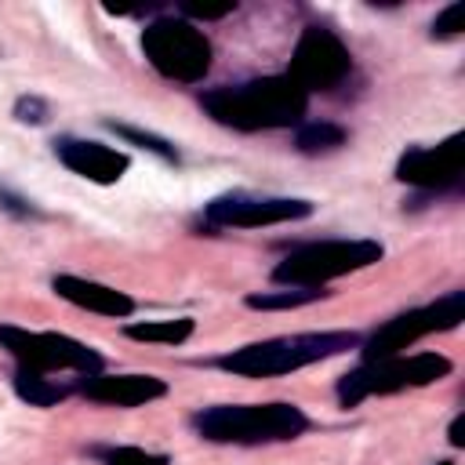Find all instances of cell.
<instances>
[{
	"instance_id": "6",
	"label": "cell",
	"mask_w": 465,
	"mask_h": 465,
	"mask_svg": "<svg viewBox=\"0 0 465 465\" xmlns=\"http://www.w3.org/2000/svg\"><path fill=\"white\" fill-rule=\"evenodd\" d=\"M142 54L145 62L174 84H200L211 69V40L203 36V29H196L189 18H153L142 29Z\"/></svg>"
},
{
	"instance_id": "2",
	"label": "cell",
	"mask_w": 465,
	"mask_h": 465,
	"mask_svg": "<svg viewBox=\"0 0 465 465\" xmlns=\"http://www.w3.org/2000/svg\"><path fill=\"white\" fill-rule=\"evenodd\" d=\"M193 429L211 443H283L309 432V418L302 407L287 400L272 403H218L193 414Z\"/></svg>"
},
{
	"instance_id": "21",
	"label": "cell",
	"mask_w": 465,
	"mask_h": 465,
	"mask_svg": "<svg viewBox=\"0 0 465 465\" xmlns=\"http://www.w3.org/2000/svg\"><path fill=\"white\" fill-rule=\"evenodd\" d=\"M11 116H15L18 124H33V127H40V124H47L51 105H47L40 94H22V98L15 102V109H11Z\"/></svg>"
},
{
	"instance_id": "4",
	"label": "cell",
	"mask_w": 465,
	"mask_h": 465,
	"mask_svg": "<svg viewBox=\"0 0 465 465\" xmlns=\"http://www.w3.org/2000/svg\"><path fill=\"white\" fill-rule=\"evenodd\" d=\"M385 247L378 240H312L302 247H291L276 269L272 283L283 287H323L327 280L349 276L356 269H367L381 262Z\"/></svg>"
},
{
	"instance_id": "17",
	"label": "cell",
	"mask_w": 465,
	"mask_h": 465,
	"mask_svg": "<svg viewBox=\"0 0 465 465\" xmlns=\"http://www.w3.org/2000/svg\"><path fill=\"white\" fill-rule=\"evenodd\" d=\"M345 138H349V131H345V127L327 124V120H309V124H298L294 145H298L302 153L316 156V153H334V149H341V145H345Z\"/></svg>"
},
{
	"instance_id": "13",
	"label": "cell",
	"mask_w": 465,
	"mask_h": 465,
	"mask_svg": "<svg viewBox=\"0 0 465 465\" xmlns=\"http://www.w3.org/2000/svg\"><path fill=\"white\" fill-rule=\"evenodd\" d=\"M80 396L91 403H109V407H142L160 396H167V381L156 374H80Z\"/></svg>"
},
{
	"instance_id": "26",
	"label": "cell",
	"mask_w": 465,
	"mask_h": 465,
	"mask_svg": "<svg viewBox=\"0 0 465 465\" xmlns=\"http://www.w3.org/2000/svg\"><path fill=\"white\" fill-rule=\"evenodd\" d=\"M436 465H454V461H436Z\"/></svg>"
},
{
	"instance_id": "8",
	"label": "cell",
	"mask_w": 465,
	"mask_h": 465,
	"mask_svg": "<svg viewBox=\"0 0 465 465\" xmlns=\"http://www.w3.org/2000/svg\"><path fill=\"white\" fill-rule=\"evenodd\" d=\"M465 320V291H447L443 298L407 309L392 320H385L381 327L371 331V338L363 341V360H385V356H400L407 345L421 341L425 334L436 331H450Z\"/></svg>"
},
{
	"instance_id": "20",
	"label": "cell",
	"mask_w": 465,
	"mask_h": 465,
	"mask_svg": "<svg viewBox=\"0 0 465 465\" xmlns=\"http://www.w3.org/2000/svg\"><path fill=\"white\" fill-rule=\"evenodd\" d=\"M94 458L102 465H171L167 454L142 450V447H94Z\"/></svg>"
},
{
	"instance_id": "14",
	"label": "cell",
	"mask_w": 465,
	"mask_h": 465,
	"mask_svg": "<svg viewBox=\"0 0 465 465\" xmlns=\"http://www.w3.org/2000/svg\"><path fill=\"white\" fill-rule=\"evenodd\" d=\"M51 291L65 302H73L76 309H87V312H98V316H113V320H124L134 312V298L109 287V283H98V280H84V276H54L51 280Z\"/></svg>"
},
{
	"instance_id": "16",
	"label": "cell",
	"mask_w": 465,
	"mask_h": 465,
	"mask_svg": "<svg viewBox=\"0 0 465 465\" xmlns=\"http://www.w3.org/2000/svg\"><path fill=\"white\" fill-rule=\"evenodd\" d=\"M15 392H18V400H25L29 407H54V403H62L73 389L65 385V381H54V378H47V374H33V371H15Z\"/></svg>"
},
{
	"instance_id": "22",
	"label": "cell",
	"mask_w": 465,
	"mask_h": 465,
	"mask_svg": "<svg viewBox=\"0 0 465 465\" xmlns=\"http://www.w3.org/2000/svg\"><path fill=\"white\" fill-rule=\"evenodd\" d=\"M461 29H465V4H461V0L450 4V7H443V11L436 15V22H432V36H436V40L458 36Z\"/></svg>"
},
{
	"instance_id": "23",
	"label": "cell",
	"mask_w": 465,
	"mask_h": 465,
	"mask_svg": "<svg viewBox=\"0 0 465 465\" xmlns=\"http://www.w3.org/2000/svg\"><path fill=\"white\" fill-rule=\"evenodd\" d=\"M0 207H4V211H11V214H18V218H40V211L33 207V200H25V196L11 193L7 185H0Z\"/></svg>"
},
{
	"instance_id": "9",
	"label": "cell",
	"mask_w": 465,
	"mask_h": 465,
	"mask_svg": "<svg viewBox=\"0 0 465 465\" xmlns=\"http://www.w3.org/2000/svg\"><path fill=\"white\" fill-rule=\"evenodd\" d=\"M352 73V54L345 47V40L327 29V25H305L294 51H291V65L287 76L305 91H334L345 84V76Z\"/></svg>"
},
{
	"instance_id": "1",
	"label": "cell",
	"mask_w": 465,
	"mask_h": 465,
	"mask_svg": "<svg viewBox=\"0 0 465 465\" xmlns=\"http://www.w3.org/2000/svg\"><path fill=\"white\" fill-rule=\"evenodd\" d=\"M203 113L232 131H276V127H298L309 113V94L287 76H254L243 84H222L203 91L200 98Z\"/></svg>"
},
{
	"instance_id": "3",
	"label": "cell",
	"mask_w": 465,
	"mask_h": 465,
	"mask_svg": "<svg viewBox=\"0 0 465 465\" xmlns=\"http://www.w3.org/2000/svg\"><path fill=\"white\" fill-rule=\"evenodd\" d=\"M356 345H360V334L352 331H309V334H283V338L240 345L218 356L214 363L240 378H276V374H291L298 367L341 356Z\"/></svg>"
},
{
	"instance_id": "18",
	"label": "cell",
	"mask_w": 465,
	"mask_h": 465,
	"mask_svg": "<svg viewBox=\"0 0 465 465\" xmlns=\"http://www.w3.org/2000/svg\"><path fill=\"white\" fill-rule=\"evenodd\" d=\"M327 298L323 287H283V291H262V294H247L251 309H298V305H312Z\"/></svg>"
},
{
	"instance_id": "12",
	"label": "cell",
	"mask_w": 465,
	"mask_h": 465,
	"mask_svg": "<svg viewBox=\"0 0 465 465\" xmlns=\"http://www.w3.org/2000/svg\"><path fill=\"white\" fill-rule=\"evenodd\" d=\"M54 156L62 160V167H69L73 174H80V178H87L94 185H113L131 167L127 153L109 149V145L91 142V138H73V134L54 138Z\"/></svg>"
},
{
	"instance_id": "15",
	"label": "cell",
	"mask_w": 465,
	"mask_h": 465,
	"mask_svg": "<svg viewBox=\"0 0 465 465\" xmlns=\"http://www.w3.org/2000/svg\"><path fill=\"white\" fill-rule=\"evenodd\" d=\"M196 331L193 316H178V320H145V323H127L124 334L134 341H156V345H182L189 341Z\"/></svg>"
},
{
	"instance_id": "5",
	"label": "cell",
	"mask_w": 465,
	"mask_h": 465,
	"mask_svg": "<svg viewBox=\"0 0 465 465\" xmlns=\"http://www.w3.org/2000/svg\"><path fill=\"white\" fill-rule=\"evenodd\" d=\"M450 374V360L443 352H414V356H385V360H363L356 371H349L338 381V403L356 407L367 396H389L403 389H421Z\"/></svg>"
},
{
	"instance_id": "25",
	"label": "cell",
	"mask_w": 465,
	"mask_h": 465,
	"mask_svg": "<svg viewBox=\"0 0 465 465\" xmlns=\"http://www.w3.org/2000/svg\"><path fill=\"white\" fill-rule=\"evenodd\" d=\"M461 432H465V414H454L450 432H447V436H450V447H465V436H461Z\"/></svg>"
},
{
	"instance_id": "19",
	"label": "cell",
	"mask_w": 465,
	"mask_h": 465,
	"mask_svg": "<svg viewBox=\"0 0 465 465\" xmlns=\"http://www.w3.org/2000/svg\"><path fill=\"white\" fill-rule=\"evenodd\" d=\"M105 127H109V131H116L120 138H127V142H134V145H142V149L156 153L160 160H167V163H178V149H174L167 138H160V134H149V131H138V127H131V124H116V120H105Z\"/></svg>"
},
{
	"instance_id": "24",
	"label": "cell",
	"mask_w": 465,
	"mask_h": 465,
	"mask_svg": "<svg viewBox=\"0 0 465 465\" xmlns=\"http://www.w3.org/2000/svg\"><path fill=\"white\" fill-rule=\"evenodd\" d=\"M178 11L189 15V18H203V22H207V18H225L229 11H236V4H232V0H229V4H218V7H207V4H182Z\"/></svg>"
},
{
	"instance_id": "11",
	"label": "cell",
	"mask_w": 465,
	"mask_h": 465,
	"mask_svg": "<svg viewBox=\"0 0 465 465\" xmlns=\"http://www.w3.org/2000/svg\"><path fill=\"white\" fill-rule=\"evenodd\" d=\"M461 171H465V134L461 131H454L450 138H443L436 145H411L396 163V178L421 193L458 189Z\"/></svg>"
},
{
	"instance_id": "7",
	"label": "cell",
	"mask_w": 465,
	"mask_h": 465,
	"mask_svg": "<svg viewBox=\"0 0 465 465\" xmlns=\"http://www.w3.org/2000/svg\"><path fill=\"white\" fill-rule=\"evenodd\" d=\"M0 349L15 356L22 371L33 374H54V371H73V374H98L102 371V352L91 345L58 334V331H25L15 323H0Z\"/></svg>"
},
{
	"instance_id": "10",
	"label": "cell",
	"mask_w": 465,
	"mask_h": 465,
	"mask_svg": "<svg viewBox=\"0 0 465 465\" xmlns=\"http://www.w3.org/2000/svg\"><path fill=\"white\" fill-rule=\"evenodd\" d=\"M309 214H312V200L258 196V193H225L203 207V222L214 229H262V225L298 222Z\"/></svg>"
}]
</instances>
